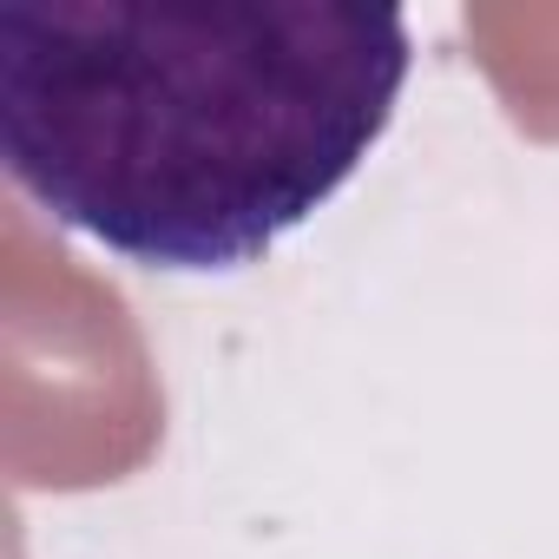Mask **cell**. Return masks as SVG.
I'll use <instances>...</instances> for the list:
<instances>
[{
    "instance_id": "cell-1",
    "label": "cell",
    "mask_w": 559,
    "mask_h": 559,
    "mask_svg": "<svg viewBox=\"0 0 559 559\" xmlns=\"http://www.w3.org/2000/svg\"><path fill=\"white\" fill-rule=\"evenodd\" d=\"M408 67L395 8L0 0V158L99 250L217 276L356 178Z\"/></svg>"
}]
</instances>
